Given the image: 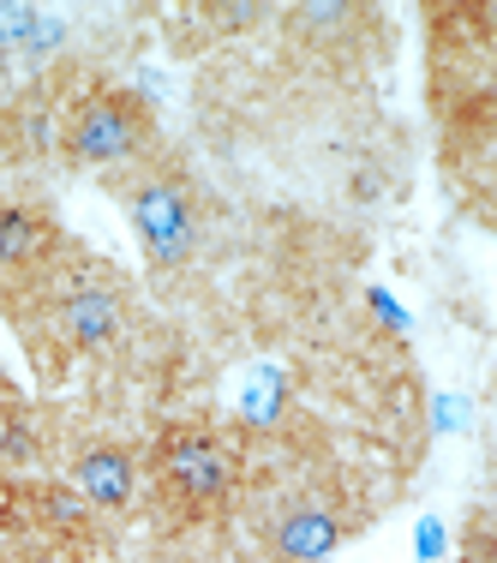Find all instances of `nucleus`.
Segmentation results:
<instances>
[{"instance_id": "4", "label": "nucleus", "mask_w": 497, "mask_h": 563, "mask_svg": "<svg viewBox=\"0 0 497 563\" xmlns=\"http://www.w3.org/2000/svg\"><path fill=\"white\" fill-rule=\"evenodd\" d=\"M120 324H126V306H120V294L102 288V282H85V288H73L55 306V336L66 347H102V342L120 336Z\"/></svg>"}, {"instance_id": "9", "label": "nucleus", "mask_w": 497, "mask_h": 563, "mask_svg": "<svg viewBox=\"0 0 497 563\" xmlns=\"http://www.w3.org/2000/svg\"><path fill=\"white\" fill-rule=\"evenodd\" d=\"M60 43H66V19H55V12H36V31H31V43H24V60H48Z\"/></svg>"}, {"instance_id": "3", "label": "nucleus", "mask_w": 497, "mask_h": 563, "mask_svg": "<svg viewBox=\"0 0 497 563\" xmlns=\"http://www.w3.org/2000/svg\"><path fill=\"white\" fill-rule=\"evenodd\" d=\"M156 474H163V486L186 509H205V504H217L228 492L234 462H228V450L217 444V438H205V432H168L163 450H156Z\"/></svg>"}, {"instance_id": "1", "label": "nucleus", "mask_w": 497, "mask_h": 563, "mask_svg": "<svg viewBox=\"0 0 497 563\" xmlns=\"http://www.w3.org/2000/svg\"><path fill=\"white\" fill-rule=\"evenodd\" d=\"M60 139H66V156L85 168H126L151 144V114L126 90H97V97H85L73 109Z\"/></svg>"}, {"instance_id": "10", "label": "nucleus", "mask_w": 497, "mask_h": 563, "mask_svg": "<svg viewBox=\"0 0 497 563\" xmlns=\"http://www.w3.org/2000/svg\"><path fill=\"white\" fill-rule=\"evenodd\" d=\"M467 401H438V426H462Z\"/></svg>"}, {"instance_id": "6", "label": "nucleus", "mask_w": 497, "mask_h": 563, "mask_svg": "<svg viewBox=\"0 0 497 563\" xmlns=\"http://www.w3.org/2000/svg\"><path fill=\"white\" fill-rule=\"evenodd\" d=\"M73 479H78V492H85L97 509H120L132 498V486H139V467H132V455L120 444H97V450L78 455Z\"/></svg>"}, {"instance_id": "2", "label": "nucleus", "mask_w": 497, "mask_h": 563, "mask_svg": "<svg viewBox=\"0 0 497 563\" xmlns=\"http://www.w3.org/2000/svg\"><path fill=\"white\" fill-rule=\"evenodd\" d=\"M126 217L151 264H180L198 240V217L186 205V186L168 180V174H139L126 186Z\"/></svg>"}, {"instance_id": "7", "label": "nucleus", "mask_w": 497, "mask_h": 563, "mask_svg": "<svg viewBox=\"0 0 497 563\" xmlns=\"http://www.w3.org/2000/svg\"><path fill=\"white\" fill-rule=\"evenodd\" d=\"M55 246V222L31 205H0V271H31Z\"/></svg>"}, {"instance_id": "8", "label": "nucleus", "mask_w": 497, "mask_h": 563, "mask_svg": "<svg viewBox=\"0 0 497 563\" xmlns=\"http://www.w3.org/2000/svg\"><path fill=\"white\" fill-rule=\"evenodd\" d=\"M36 12L31 0H0V55H24V43H31L36 31Z\"/></svg>"}, {"instance_id": "5", "label": "nucleus", "mask_w": 497, "mask_h": 563, "mask_svg": "<svg viewBox=\"0 0 497 563\" xmlns=\"http://www.w3.org/2000/svg\"><path fill=\"white\" fill-rule=\"evenodd\" d=\"M270 545H276L281 563H324L335 545H342V521H335V509H324V504H288L276 516Z\"/></svg>"}]
</instances>
